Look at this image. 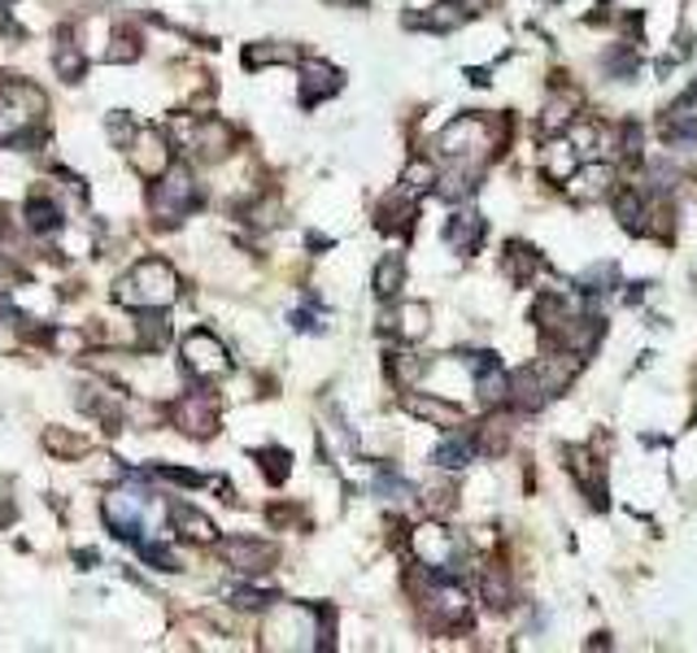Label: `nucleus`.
Returning <instances> with one entry per match:
<instances>
[{"label": "nucleus", "instance_id": "nucleus-5", "mask_svg": "<svg viewBox=\"0 0 697 653\" xmlns=\"http://www.w3.org/2000/svg\"><path fill=\"white\" fill-rule=\"evenodd\" d=\"M179 140L197 162H223L235 148V131L223 118H192L179 126Z\"/></svg>", "mask_w": 697, "mask_h": 653}, {"label": "nucleus", "instance_id": "nucleus-2", "mask_svg": "<svg viewBox=\"0 0 697 653\" xmlns=\"http://www.w3.org/2000/svg\"><path fill=\"white\" fill-rule=\"evenodd\" d=\"M197 206H201V192H197V179L184 166H170L148 192V210L162 222H179L184 214H192Z\"/></svg>", "mask_w": 697, "mask_h": 653}, {"label": "nucleus", "instance_id": "nucleus-27", "mask_svg": "<svg viewBox=\"0 0 697 653\" xmlns=\"http://www.w3.org/2000/svg\"><path fill=\"white\" fill-rule=\"evenodd\" d=\"M26 226H31L35 235H48V231H57V226H62V206H57L53 197L35 192V197L26 201Z\"/></svg>", "mask_w": 697, "mask_h": 653}, {"label": "nucleus", "instance_id": "nucleus-24", "mask_svg": "<svg viewBox=\"0 0 697 653\" xmlns=\"http://www.w3.org/2000/svg\"><path fill=\"white\" fill-rule=\"evenodd\" d=\"M406 22H410V26H428V31H454V26H463L466 22V9L458 4V0H441V4H436V9H428L423 18H419V13H410Z\"/></svg>", "mask_w": 697, "mask_h": 653}, {"label": "nucleus", "instance_id": "nucleus-38", "mask_svg": "<svg viewBox=\"0 0 697 653\" xmlns=\"http://www.w3.org/2000/svg\"><path fill=\"white\" fill-rule=\"evenodd\" d=\"M44 444H48L53 453H62V457H79V453H88V440L57 432V428H48V432H44Z\"/></svg>", "mask_w": 697, "mask_h": 653}, {"label": "nucleus", "instance_id": "nucleus-36", "mask_svg": "<svg viewBox=\"0 0 697 653\" xmlns=\"http://www.w3.org/2000/svg\"><path fill=\"white\" fill-rule=\"evenodd\" d=\"M423 370H428V362L414 357V353H392L388 357V375H397V384H414Z\"/></svg>", "mask_w": 697, "mask_h": 653}, {"label": "nucleus", "instance_id": "nucleus-3", "mask_svg": "<svg viewBox=\"0 0 697 653\" xmlns=\"http://www.w3.org/2000/svg\"><path fill=\"white\" fill-rule=\"evenodd\" d=\"M179 357H184V370L192 379H223L232 370V357L223 348V340L210 331V326H197L179 340Z\"/></svg>", "mask_w": 697, "mask_h": 653}, {"label": "nucleus", "instance_id": "nucleus-14", "mask_svg": "<svg viewBox=\"0 0 697 653\" xmlns=\"http://www.w3.org/2000/svg\"><path fill=\"white\" fill-rule=\"evenodd\" d=\"M515 410H523V414H532V410H541L545 401H550V388H545V379H541V370L536 366H519L515 375H510V397H506Z\"/></svg>", "mask_w": 697, "mask_h": 653}, {"label": "nucleus", "instance_id": "nucleus-39", "mask_svg": "<svg viewBox=\"0 0 697 653\" xmlns=\"http://www.w3.org/2000/svg\"><path fill=\"white\" fill-rule=\"evenodd\" d=\"M140 57V40H135V31H118L114 44L106 48V62H135Z\"/></svg>", "mask_w": 697, "mask_h": 653}, {"label": "nucleus", "instance_id": "nucleus-33", "mask_svg": "<svg viewBox=\"0 0 697 653\" xmlns=\"http://www.w3.org/2000/svg\"><path fill=\"white\" fill-rule=\"evenodd\" d=\"M615 279H619V266H615V262H601V266H593V270H584L580 275V292L601 297V292H610Z\"/></svg>", "mask_w": 697, "mask_h": 653}, {"label": "nucleus", "instance_id": "nucleus-8", "mask_svg": "<svg viewBox=\"0 0 697 653\" xmlns=\"http://www.w3.org/2000/svg\"><path fill=\"white\" fill-rule=\"evenodd\" d=\"M126 148H131V162H135V170L144 179H162L170 170V140L157 126H140Z\"/></svg>", "mask_w": 697, "mask_h": 653}, {"label": "nucleus", "instance_id": "nucleus-34", "mask_svg": "<svg viewBox=\"0 0 697 653\" xmlns=\"http://www.w3.org/2000/svg\"><path fill=\"white\" fill-rule=\"evenodd\" d=\"M232 601L240 610H266L270 601H279V593L275 588H253V584H240L232 588Z\"/></svg>", "mask_w": 697, "mask_h": 653}, {"label": "nucleus", "instance_id": "nucleus-29", "mask_svg": "<svg viewBox=\"0 0 697 653\" xmlns=\"http://www.w3.org/2000/svg\"><path fill=\"white\" fill-rule=\"evenodd\" d=\"M406 197H423V192H436V170L428 166V157H410L406 170H401V188Z\"/></svg>", "mask_w": 697, "mask_h": 653}, {"label": "nucleus", "instance_id": "nucleus-16", "mask_svg": "<svg viewBox=\"0 0 697 653\" xmlns=\"http://www.w3.org/2000/svg\"><path fill=\"white\" fill-rule=\"evenodd\" d=\"M406 410H410L414 419L432 423V428H445V432H454V428L466 423L463 406H454V401H445V397H406Z\"/></svg>", "mask_w": 697, "mask_h": 653}, {"label": "nucleus", "instance_id": "nucleus-12", "mask_svg": "<svg viewBox=\"0 0 697 653\" xmlns=\"http://www.w3.org/2000/svg\"><path fill=\"white\" fill-rule=\"evenodd\" d=\"M563 188H567V197H572L576 206H593V201H601V197L615 192V170L601 166V162H593V166H580Z\"/></svg>", "mask_w": 697, "mask_h": 653}, {"label": "nucleus", "instance_id": "nucleus-30", "mask_svg": "<svg viewBox=\"0 0 697 653\" xmlns=\"http://www.w3.org/2000/svg\"><path fill=\"white\" fill-rule=\"evenodd\" d=\"M576 106H580V97L576 92H558L550 106H545V118H541V131H567L572 126V118H576Z\"/></svg>", "mask_w": 697, "mask_h": 653}, {"label": "nucleus", "instance_id": "nucleus-9", "mask_svg": "<svg viewBox=\"0 0 697 653\" xmlns=\"http://www.w3.org/2000/svg\"><path fill=\"white\" fill-rule=\"evenodd\" d=\"M219 553H223V562L235 566L240 575H266L275 562H279V549L266 541H244V536H235V541H223L219 544Z\"/></svg>", "mask_w": 697, "mask_h": 653}, {"label": "nucleus", "instance_id": "nucleus-42", "mask_svg": "<svg viewBox=\"0 0 697 653\" xmlns=\"http://www.w3.org/2000/svg\"><path fill=\"white\" fill-rule=\"evenodd\" d=\"M0 4H9V0H0Z\"/></svg>", "mask_w": 697, "mask_h": 653}, {"label": "nucleus", "instance_id": "nucleus-19", "mask_svg": "<svg viewBox=\"0 0 697 653\" xmlns=\"http://www.w3.org/2000/svg\"><path fill=\"white\" fill-rule=\"evenodd\" d=\"M170 523H175V532L184 536V541H192V544H214L219 541V528H214V519L210 514H201L197 506H175L170 510Z\"/></svg>", "mask_w": 697, "mask_h": 653}, {"label": "nucleus", "instance_id": "nucleus-13", "mask_svg": "<svg viewBox=\"0 0 697 653\" xmlns=\"http://www.w3.org/2000/svg\"><path fill=\"white\" fill-rule=\"evenodd\" d=\"M341 88H345V75L336 66H328V62H306L301 66V106H323Z\"/></svg>", "mask_w": 697, "mask_h": 653}, {"label": "nucleus", "instance_id": "nucleus-18", "mask_svg": "<svg viewBox=\"0 0 697 653\" xmlns=\"http://www.w3.org/2000/svg\"><path fill=\"white\" fill-rule=\"evenodd\" d=\"M536 270H541V257H536L528 244L510 240V244H506V253H501V275H506L515 288H532Z\"/></svg>", "mask_w": 697, "mask_h": 653}, {"label": "nucleus", "instance_id": "nucleus-25", "mask_svg": "<svg viewBox=\"0 0 697 653\" xmlns=\"http://www.w3.org/2000/svg\"><path fill=\"white\" fill-rule=\"evenodd\" d=\"M297 62L292 44H248L244 48V70H266V66H288Z\"/></svg>", "mask_w": 697, "mask_h": 653}, {"label": "nucleus", "instance_id": "nucleus-4", "mask_svg": "<svg viewBox=\"0 0 697 653\" xmlns=\"http://www.w3.org/2000/svg\"><path fill=\"white\" fill-rule=\"evenodd\" d=\"M423 615H428V623L432 628H466V619H471V597H466V588L454 579V575H436L432 584H428V593H423Z\"/></svg>", "mask_w": 697, "mask_h": 653}, {"label": "nucleus", "instance_id": "nucleus-7", "mask_svg": "<svg viewBox=\"0 0 697 653\" xmlns=\"http://www.w3.org/2000/svg\"><path fill=\"white\" fill-rule=\"evenodd\" d=\"M170 419H175L179 432L197 435V440L219 432V406L210 401V392H184V397L170 406Z\"/></svg>", "mask_w": 697, "mask_h": 653}, {"label": "nucleus", "instance_id": "nucleus-35", "mask_svg": "<svg viewBox=\"0 0 697 653\" xmlns=\"http://www.w3.org/2000/svg\"><path fill=\"white\" fill-rule=\"evenodd\" d=\"M166 335H170V326L162 314H144L140 323H135V340L144 344V348H162L166 344Z\"/></svg>", "mask_w": 697, "mask_h": 653}, {"label": "nucleus", "instance_id": "nucleus-20", "mask_svg": "<svg viewBox=\"0 0 697 653\" xmlns=\"http://www.w3.org/2000/svg\"><path fill=\"white\" fill-rule=\"evenodd\" d=\"M445 240H450L454 253H479V244H484V218L475 214V210H458V214L445 222Z\"/></svg>", "mask_w": 697, "mask_h": 653}, {"label": "nucleus", "instance_id": "nucleus-23", "mask_svg": "<svg viewBox=\"0 0 697 653\" xmlns=\"http://www.w3.org/2000/svg\"><path fill=\"white\" fill-rule=\"evenodd\" d=\"M479 593H484V606H488V610H510V606H515V584H510L506 566H488L484 579H479Z\"/></svg>", "mask_w": 697, "mask_h": 653}, {"label": "nucleus", "instance_id": "nucleus-6", "mask_svg": "<svg viewBox=\"0 0 697 653\" xmlns=\"http://www.w3.org/2000/svg\"><path fill=\"white\" fill-rule=\"evenodd\" d=\"M410 549H414V557L423 562V571H432V575H450V571H454L458 541H454V532L441 528L436 519H428V523H419V528L410 532Z\"/></svg>", "mask_w": 697, "mask_h": 653}, {"label": "nucleus", "instance_id": "nucleus-1", "mask_svg": "<svg viewBox=\"0 0 697 653\" xmlns=\"http://www.w3.org/2000/svg\"><path fill=\"white\" fill-rule=\"evenodd\" d=\"M175 297H179V275L162 257H144L114 288V301L131 310H166V306H175Z\"/></svg>", "mask_w": 697, "mask_h": 653}, {"label": "nucleus", "instance_id": "nucleus-41", "mask_svg": "<svg viewBox=\"0 0 697 653\" xmlns=\"http://www.w3.org/2000/svg\"><path fill=\"white\" fill-rule=\"evenodd\" d=\"M332 4H341V9H348V4H362V0H332Z\"/></svg>", "mask_w": 697, "mask_h": 653}, {"label": "nucleus", "instance_id": "nucleus-11", "mask_svg": "<svg viewBox=\"0 0 697 653\" xmlns=\"http://www.w3.org/2000/svg\"><path fill=\"white\" fill-rule=\"evenodd\" d=\"M384 326L401 340V344H419L428 331H432V310L423 301H397L388 314H384Z\"/></svg>", "mask_w": 697, "mask_h": 653}, {"label": "nucleus", "instance_id": "nucleus-10", "mask_svg": "<svg viewBox=\"0 0 697 653\" xmlns=\"http://www.w3.org/2000/svg\"><path fill=\"white\" fill-rule=\"evenodd\" d=\"M106 523L114 528V536L122 541H140V528H144V497L140 492H110L106 497Z\"/></svg>", "mask_w": 697, "mask_h": 653}, {"label": "nucleus", "instance_id": "nucleus-26", "mask_svg": "<svg viewBox=\"0 0 697 653\" xmlns=\"http://www.w3.org/2000/svg\"><path fill=\"white\" fill-rule=\"evenodd\" d=\"M53 66H57V75H62L66 84H75V79L84 75V66H88V53H84V44L75 40V31H70V35H62V44H57V57H53Z\"/></svg>", "mask_w": 697, "mask_h": 653}, {"label": "nucleus", "instance_id": "nucleus-15", "mask_svg": "<svg viewBox=\"0 0 697 653\" xmlns=\"http://www.w3.org/2000/svg\"><path fill=\"white\" fill-rule=\"evenodd\" d=\"M580 170V148H576V140H550L545 148H541V175L545 179H554V184H567L572 175Z\"/></svg>", "mask_w": 697, "mask_h": 653}, {"label": "nucleus", "instance_id": "nucleus-32", "mask_svg": "<svg viewBox=\"0 0 697 653\" xmlns=\"http://www.w3.org/2000/svg\"><path fill=\"white\" fill-rule=\"evenodd\" d=\"M257 462H262V475L270 479V484H284L288 479V471H292V457H288V449H262L257 453Z\"/></svg>", "mask_w": 697, "mask_h": 653}, {"label": "nucleus", "instance_id": "nucleus-21", "mask_svg": "<svg viewBox=\"0 0 697 653\" xmlns=\"http://www.w3.org/2000/svg\"><path fill=\"white\" fill-rule=\"evenodd\" d=\"M370 288H375V297H379V301L401 297V288H406V257H401V253H384V257H379V266H375Z\"/></svg>", "mask_w": 697, "mask_h": 653}, {"label": "nucleus", "instance_id": "nucleus-28", "mask_svg": "<svg viewBox=\"0 0 697 653\" xmlns=\"http://www.w3.org/2000/svg\"><path fill=\"white\" fill-rule=\"evenodd\" d=\"M379 226H384V231H397V235H410V231H414V197L392 192V201L379 210Z\"/></svg>", "mask_w": 697, "mask_h": 653}, {"label": "nucleus", "instance_id": "nucleus-31", "mask_svg": "<svg viewBox=\"0 0 697 653\" xmlns=\"http://www.w3.org/2000/svg\"><path fill=\"white\" fill-rule=\"evenodd\" d=\"M475 453H479V449H475V435H471V440H463V435L454 432L450 440H445V444H441V449H436V462H441L445 471H463Z\"/></svg>", "mask_w": 697, "mask_h": 653}, {"label": "nucleus", "instance_id": "nucleus-40", "mask_svg": "<svg viewBox=\"0 0 697 653\" xmlns=\"http://www.w3.org/2000/svg\"><path fill=\"white\" fill-rule=\"evenodd\" d=\"M140 557H144V562H153L157 571H179V557H175V553H170L166 544L144 541V544H140Z\"/></svg>", "mask_w": 697, "mask_h": 653}, {"label": "nucleus", "instance_id": "nucleus-22", "mask_svg": "<svg viewBox=\"0 0 697 653\" xmlns=\"http://www.w3.org/2000/svg\"><path fill=\"white\" fill-rule=\"evenodd\" d=\"M615 218L623 222V231L650 235V206L637 197V188H619L615 192Z\"/></svg>", "mask_w": 697, "mask_h": 653}, {"label": "nucleus", "instance_id": "nucleus-17", "mask_svg": "<svg viewBox=\"0 0 697 653\" xmlns=\"http://www.w3.org/2000/svg\"><path fill=\"white\" fill-rule=\"evenodd\" d=\"M567 471L572 479L588 492L593 506H606V479H601V462H593L588 449H567Z\"/></svg>", "mask_w": 697, "mask_h": 653}, {"label": "nucleus", "instance_id": "nucleus-37", "mask_svg": "<svg viewBox=\"0 0 697 653\" xmlns=\"http://www.w3.org/2000/svg\"><path fill=\"white\" fill-rule=\"evenodd\" d=\"M606 70H610L615 79H637V70H641V57H637L632 48H615V53L606 57Z\"/></svg>", "mask_w": 697, "mask_h": 653}]
</instances>
